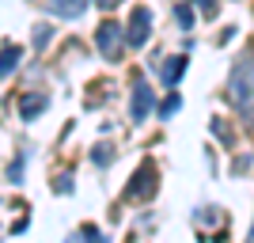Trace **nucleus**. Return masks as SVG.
Listing matches in <instances>:
<instances>
[{
  "label": "nucleus",
  "mask_w": 254,
  "mask_h": 243,
  "mask_svg": "<svg viewBox=\"0 0 254 243\" xmlns=\"http://www.w3.org/2000/svg\"><path fill=\"white\" fill-rule=\"evenodd\" d=\"M232 99L243 114H254V57H239L232 73Z\"/></svg>",
  "instance_id": "f257e3e1"
},
{
  "label": "nucleus",
  "mask_w": 254,
  "mask_h": 243,
  "mask_svg": "<svg viewBox=\"0 0 254 243\" xmlns=\"http://www.w3.org/2000/svg\"><path fill=\"white\" fill-rule=\"evenodd\" d=\"M126 27H118L114 19H106L103 27L95 31V42H99V53H103L106 61H122V50H126Z\"/></svg>",
  "instance_id": "f03ea898"
},
{
  "label": "nucleus",
  "mask_w": 254,
  "mask_h": 243,
  "mask_svg": "<svg viewBox=\"0 0 254 243\" xmlns=\"http://www.w3.org/2000/svg\"><path fill=\"white\" fill-rule=\"evenodd\" d=\"M148 31H152V11H148V8H133V15H129V31H126V42H129V46H144V42H148Z\"/></svg>",
  "instance_id": "7ed1b4c3"
},
{
  "label": "nucleus",
  "mask_w": 254,
  "mask_h": 243,
  "mask_svg": "<svg viewBox=\"0 0 254 243\" xmlns=\"http://www.w3.org/2000/svg\"><path fill=\"white\" fill-rule=\"evenodd\" d=\"M152 106H156V91L137 76V80H133V122H148Z\"/></svg>",
  "instance_id": "20e7f679"
},
{
  "label": "nucleus",
  "mask_w": 254,
  "mask_h": 243,
  "mask_svg": "<svg viewBox=\"0 0 254 243\" xmlns=\"http://www.w3.org/2000/svg\"><path fill=\"white\" fill-rule=\"evenodd\" d=\"M42 8L53 11L57 19H80L87 8V0H42Z\"/></svg>",
  "instance_id": "39448f33"
},
{
  "label": "nucleus",
  "mask_w": 254,
  "mask_h": 243,
  "mask_svg": "<svg viewBox=\"0 0 254 243\" xmlns=\"http://www.w3.org/2000/svg\"><path fill=\"white\" fill-rule=\"evenodd\" d=\"M156 190V167H148V163H144V167L137 171V175H133V186H129V198H144V194H152Z\"/></svg>",
  "instance_id": "423d86ee"
},
{
  "label": "nucleus",
  "mask_w": 254,
  "mask_h": 243,
  "mask_svg": "<svg viewBox=\"0 0 254 243\" xmlns=\"http://www.w3.org/2000/svg\"><path fill=\"white\" fill-rule=\"evenodd\" d=\"M46 106H50V99H46L42 91H31V95L19 99V118H23V122H34V118L42 114Z\"/></svg>",
  "instance_id": "0eeeda50"
},
{
  "label": "nucleus",
  "mask_w": 254,
  "mask_h": 243,
  "mask_svg": "<svg viewBox=\"0 0 254 243\" xmlns=\"http://www.w3.org/2000/svg\"><path fill=\"white\" fill-rule=\"evenodd\" d=\"M186 76V57H167V65H163V84L175 87Z\"/></svg>",
  "instance_id": "6e6552de"
},
{
  "label": "nucleus",
  "mask_w": 254,
  "mask_h": 243,
  "mask_svg": "<svg viewBox=\"0 0 254 243\" xmlns=\"http://www.w3.org/2000/svg\"><path fill=\"white\" fill-rule=\"evenodd\" d=\"M19 57H23V50H19V46H4V53H0V80H8V76L15 73Z\"/></svg>",
  "instance_id": "1a4fd4ad"
},
{
  "label": "nucleus",
  "mask_w": 254,
  "mask_h": 243,
  "mask_svg": "<svg viewBox=\"0 0 254 243\" xmlns=\"http://www.w3.org/2000/svg\"><path fill=\"white\" fill-rule=\"evenodd\" d=\"M179 106H182V99H179V91H175L167 103L159 106V118H163V122H167V118H175V110H179Z\"/></svg>",
  "instance_id": "9d476101"
},
{
  "label": "nucleus",
  "mask_w": 254,
  "mask_h": 243,
  "mask_svg": "<svg viewBox=\"0 0 254 243\" xmlns=\"http://www.w3.org/2000/svg\"><path fill=\"white\" fill-rule=\"evenodd\" d=\"M175 23H179L182 31H190V23H193V15H190V8L182 4V8H175Z\"/></svg>",
  "instance_id": "9b49d317"
},
{
  "label": "nucleus",
  "mask_w": 254,
  "mask_h": 243,
  "mask_svg": "<svg viewBox=\"0 0 254 243\" xmlns=\"http://www.w3.org/2000/svg\"><path fill=\"white\" fill-rule=\"evenodd\" d=\"M50 34H53V27H46V23H38V27H34V46L42 50V46L50 42Z\"/></svg>",
  "instance_id": "f8f14e48"
},
{
  "label": "nucleus",
  "mask_w": 254,
  "mask_h": 243,
  "mask_svg": "<svg viewBox=\"0 0 254 243\" xmlns=\"http://www.w3.org/2000/svg\"><path fill=\"white\" fill-rule=\"evenodd\" d=\"M91 160H95L99 167H106V163H110V148H106V145H95V152H91Z\"/></svg>",
  "instance_id": "ddd939ff"
},
{
  "label": "nucleus",
  "mask_w": 254,
  "mask_h": 243,
  "mask_svg": "<svg viewBox=\"0 0 254 243\" xmlns=\"http://www.w3.org/2000/svg\"><path fill=\"white\" fill-rule=\"evenodd\" d=\"M53 190H61V194H72V175H68V171H64V175H57Z\"/></svg>",
  "instance_id": "4468645a"
},
{
  "label": "nucleus",
  "mask_w": 254,
  "mask_h": 243,
  "mask_svg": "<svg viewBox=\"0 0 254 243\" xmlns=\"http://www.w3.org/2000/svg\"><path fill=\"white\" fill-rule=\"evenodd\" d=\"M197 11H201V15H216V11H220V4H216V0H197Z\"/></svg>",
  "instance_id": "2eb2a0df"
},
{
  "label": "nucleus",
  "mask_w": 254,
  "mask_h": 243,
  "mask_svg": "<svg viewBox=\"0 0 254 243\" xmlns=\"http://www.w3.org/2000/svg\"><path fill=\"white\" fill-rule=\"evenodd\" d=\"M80 240H87V243H106V240H103V232H99V228H91V224H87L84 232H80Z\"/></svg>",
  "instance_id": "dca6fc26"
},
{
  "label": "nucleus",
  "mask_w": 254,
  "mask_h": 243,
  "mask_svg": "<svg viewBox=\"0 0 254 243\" xmlns=\"http://www.w3.org/2000/svg\"><path fill=\"white\" fill-rule=\"evenodd\" d=\"M95 4H99V8H114L118 0H95Z\"/></svg>",
  "instance_id": "f3484780"
},
{
  "label": "nucleus",
  "mask_w": 254,
  "mask_h": 243,
  "mask_svg": "<svg viewBox=\"0 0 254 243\" xmlns=\"http://www.w3.org/2000/svg\"><path fill=\"white\" fill-rule=\"evenodd\" d=\"M247 243H254V228H251V236H247Z\"/></svg>",
  "instance_id": "a211bd4d"
},
{
  "label": "nucleus",
  "mask_w": 254,
  "mask_h": 243,
  "mask_svg": "<svg viewBox=\"0 0 254 243\" xmlns=\"http://www.w3.org/2000/svg\"><path fill=\"white\" fill-rule=\"evenodd\" d=\"M68 243H80V236H72V240H68Z\"/></svg>",
  "instance_id": "6ab92c4d"
}]
</instances>
